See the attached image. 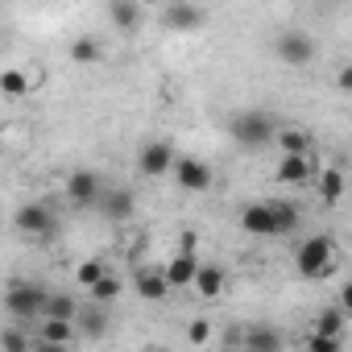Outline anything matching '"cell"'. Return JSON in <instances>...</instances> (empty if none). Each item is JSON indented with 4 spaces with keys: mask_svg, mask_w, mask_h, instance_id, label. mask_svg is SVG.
<instances>
[{
    "mask_svg": "<svg viewBox=\"0 0 352 352\" xmlns=\"http://www.w3.org/2000/svg\"><path fill=\"white\" fill-rule=\"evenodd\" d=\"M100 195H104V179L96 170H71L67 174V199L75 208H96Z\"/></svg>",
    "mask_w": 352,
    "mask_h": 352,
    "instance_id": "11",
    "label": "cell"
},
{
    "mask_svg": "<svg viewBox=\"0 0 352 352\" xmlns=\"http://www.w3.org/2000/svg\"><path fill=\"white\" fill-rule=\"evenodd\" d=\"M228 133H232L236 145L261 149V145H270V141L278 137V120H274L270 112H236V116L228 120Z\"/></svg>",
    "mask_w": 352,
    "mask_h": 352,
    "instance_id": "4",
    "label": "cell"
},
{
    "mask_svg": "<svg viewBox=\"0 0 352 352\" xmlns=\"http://www.w3.org/2000/svg\"><path fill=\"white\" fill-rule=\"evenodd\" d=\"M199 253H195V232H183V245H179V253L170 257V265H162L166 270V282L170 286H195V274H199Z\"/></svg>",
    "mask_w": 352,
    "mask_h": 352,
    "instance_id": "6",
    "label": "cell"
},
{
    "mask_svg": "<svg viewBox=\"0 0 352 352\" xmlns=\"http://www.w3.org/2000/svg\"><path fill=\"white\" fill-rule=\"evenodd\" d=\"M87 294H91L96 302H112V298L120 294V278H116V274H104V278H100V282H96Z\"/></svg>",
    "mask_w": 352,
    "mask_h": 352,
    "instance_id": "26",
    "label": "cell"
},
{
    "mask_svg": "<svg viewBox=\"0 0 352 352\" xmlns=\"http://www.w3.org/2000/svg\"><path fill=\"white\" fill-rule=\"evenodd\" d=\"M104 274H108V265H104V261H100V257H91V261H83V265H79V270H75V282H79V286H87V290H91V286H96V282H100V278H104Z\"/></svg>",
    "mask_w": 352,
    "mask_h": 352,
    "instance_id": "25",
    "label": "cell"
},
{
    "mask_svg": "<svg viewBox=\"0 0 352 352\" xmlns=\"http://www.w3.org/2000/svg\"><path fill=\"white\" fill-rule=\"evenodd\" d=\"M340 249H336V241L327 236V232H315V236H307L302 245H298V253H294V270L302 274V278H311V282H319V278H331L336 274V265H340V257H336Z\"/></svg>",
    "mask_w": 352,
    "mask_h": 352,
    "instance_id": "2",
    "label": "cell"
},
{
    "mask_svg": "<svg viewBox=\"0 0 352 352\" xmlns=\"http://www.w3.org/2000/svg\"><path fill=\"white\" fill-rule=\"evenodd\" d=\"M274 141H278L282 153H311V133H302V129H294V124H290V129H278Z\"/></svg>",
    "mask_w": 352,
    "mask_h": 352,
    "instance_id": "22",
    "label": "cell"
},
{
    "mask_svg": "<svg viewBox=\"0 0 352 352\" xmlns=\"http://www.w3.org/2000/svg\"><path fill=\"white\" fill-rule=\"evenodd\" d=\"M75 336H79V323L75 319H38V331H34V348L38 352H63V348H71L75 344Z\"/></svg>",
    "mask_w": 352,
    "mask_h": 352,
    "instance_id": "7",
    "label": "cell"
},
{
    "mask_svg": "<svg viewBox=\"0 0 352 352\" xmlns=\"http://www.w3.org/2000/svg\"><path fill=\"white\" fill-rule=\"evenodd\" d=\"M96 212H100L108 224H124V220H133V212H137V195H133L129 187H104Z\"/></svg>",
    "mask_w": 352,
    "mask_h": 352,
    "instance_id": "13",
    "label": "cell"
},
{
    "mask_svg": "<svg viewBox=\"0 0 352 352\" xmlns=\"http://www.w3.org/2000/svg\"><path fill=\"white\" fill-rule=\"evenodd\" d=\"M212 166L208 162H199V157H179L174 162V183H179V191H187V195H204V191H212Z\"/></svg>",
    "mask_w": 352,
    "mask_h": 352,
    "instance_id": "10",
    "label": "cell"
},
{
    "mask_svg": "<svg viewBox=\"0 0 352 352\" xmlns=\"http://www.w3.org/2000/svg\"><path fill=\"white\" fill-rule=\"evenodd\" d=\"M108 21H112L120 34H137L141 21H145L141 0H112V5H108Z\"/></svg>",
    "mask_w": 352,
    "mask_h": 352,
    "instance_id": "15",
    "label": "cell"
},
{
    "mask_svg": "<svg viewBox=\"0 0 352 352\" xmlns=\"http://www.w3.org/2000/svg\"><path fill=\"white\" fill-rule=\"evenodd\" d=\"M224 286H228L224 265H199V274H195V290H199V298H220Z\"/></svg>",
    "mask_w": 352,
    "mask_h": 352,
    "instance_id": "17",
    "label": "cell"
},
{
    "mask_svg": "<svg viewBox=\"0 0 352 352\" xmlns=\"http://www.w3.org/2000/svg\"><path fill=\"white\" fill-rule=\"evenodd\" d=\"M71 63H79V67H91V63H100L104 58V46H100V38H91V34H83V38H75L71 42Z\"/></svg>",
    "mask_w": 352,
    "mask_h": 352,
    "instance_id": "18",
    "label": "cell"
},
{
    "mask_svg": "<svg viewBox=\"0 0 352 352\" xmlns=\"http://www.w3.org/2000/svg\"><path fill=\"white\" fill-rule=\"evenodd\" d=\"M187 340H191V344H199V348H204V344H212V323H208V319H195V323L187 327Z\"/></svg>",
    "mask_w": 352,
    "mask_h": 352,
    "instance_id": "30",
    "label": "cell"
},
{
    "mask_svg": "<svg viewBox=\"0 0 352 352\" xmlns=\"http://www.w3.org/2000/svg\"><path fill=\"white\" fill-rule=\"evenodd\" d=\"M307 348H311V352H340V348H344V336H327V331H311V336H307Z\"/></svg>",
    "mask_w": 352,
    "mask_h": 352,
    "instance_id": "29",
    "label": "cell"
},
{
    "mask_svg": "<svg viewBox=\"0 0 352 352\" xmlns=\"http://www.w3.org/2000/svg\"><path fill=\"white\" fill-rule=\"evenodd\" d=\"M336 87H340V91H344V96H352V63H348V67H340V71H336Z\"/></svg>",
    "mask_w": 352,
    "mask_h": 352,
    "instance_id": "31",
    "label": "cell"
},
{
    "mask_svg": "<svg viewBox=\"0 0 352 352\" xmlns=\"http://www.w3.org/2000/svg\"><path fill=\"white\" fill-rule=\"evenodd\" d=\"M344 191H348L344 170H323V174H319V199H323V204H340Z\"/></svg>",
    "mask_w": 352,
    "mask_h": 352,
    "instance_id": "20",
    "label": "cell"
},
{
    "mask_svg": "<svg viewBox=\"0 0 352 352\" xmlns=\"http://www.w3.org/2000/svg\"><path fill=\"white\" fill-rule=\"evenodd\" d=\"M344 307H323L319 319H315V331H327V336H344Z\"/></svg>",
    "mask_w": 352,
    "mask_h": 352,
    "instance_id": "24",
    "label": "cell"
},
{
    "mask_svg": "<svg viewBox=\"0 0 352 352\" xmlns=\"http://www.w3.org/2000/svg\"><path fill=\"white\" fill-rule=\"evenodd\" d=\"M236 224L249 236H286L298 228V208L290 199H257V204L241 208Z\"/></svg>",
    "mask_w": 352,
    "mask_h": 352,
    "instance_id": "1",
    "label": "cell"
},
{
    "mask_svg": "<svg viewBox=\"0 0 352 352\" xmlns=\"http://www.w3.org/2000/svg\"><path fill=\"white\" fill-rule=\"evenodd\" d=\"M46 315H50V319H79V302H75V298H71L67 290H58V294L50 290V302H46ZM46 315H42V319H46Z\"/></svg>",
    "mask_w": 352,
    "mask_h": 352,
    "instance_id": "23",
    "label": "cell"
},
{
    "mask_svg": "<svg viewBox=\"0 0 352 352\" xmlns=\"http://www.w3.org/2000/svg\"><path fill=\"white\" fill-rule=\"evenodd\" d=\"M46 302H50V290L42 282H9V290H5V311L17 323L42 319L46 315Z\"/></svg>",
    "mask_w": 352,
    "mask_h": 352,
    "instance_id": "3",
    "label": "cell"
},
{
    "mask_svg": "<svg viewBox=\"0 0 352 352\" xmlns=\"http://www.w3.org/2000/svg\"><path fill=\"white\" fill-rule=\"evenodd\" d=\"M0 352H34V340H25L17 327H5L0 331Z\"/></svg>",
    "mask_w": 352,
    "mask_h": 352,
    "instance_id": "28",
    "label": "cell"
},
{
    "mask_svg": "<svg viewBox=\"0 0 352 352\" xmlns=\"http://www.w3.org/2000/svg\"><path fill=\"white\" fill-rule=\"evenodd\" d=\"M278 183L282 187L311 183V153H282V162H278Z\"/></svg>",
    "mask_w": 352,
    "mask_h": 352,
    "instance_id": "14",
    "label": "cell"
},
{
    "mask_svg": "<svg viewBox=\"0 0 352 352\" xmlns=\"http://www.w3.org/2000/svg\"><path fill=\"white\" fill-rule=\"evenodd\" d=\"M75 323H79V331H83L87 340H96V336H104V331H108V319H104V311H87V315H79Z\"/></svg>",
    "mask_w": 352,
    "mask_h": 352,
    "instance_id": "27",
    "label": "cell"
},
{
    "mask_svg": "<svg viewBox=\"0 0 352 352\" xmlns=\"http://www.w3.org/2000/svg\"><path fill=\"white\" fill-rule=\"evenodd\" d=\"M13 224H17L21 236H34V241H46V236H54V228H58V220H54V212H50L46 204H25V208H17Z\"/></svg>",
    "mask_w": 352,
    "mask_h": 352,
    "instance_id": "9",
    "label": "cell"
},
{
    "mask_svg": "<svg viewBox=\"0 0 352 352\" xmlns=\"http://www.w3.org/2000/svg\"><path fill=\"white\" fill-rule=\"evenodd\" d=\"M204 9L199 5H191V0H170V5L162 9V25L170 30V34H195V30H204Z\"/></svg>",
    "mask_w": 352,
    "mask_h": 352,
    "instance_id": "12",
    "label": "cell"
},
{
    "mask_svg": "<svg viewBox=\"0 0 352 352\" xmlns=\"http://www.w3.org/2000/svg\"><path fill=\"white\" fill-rule=\"evenodd\" d=\"M274 54L282 67H311L315 63V38L307 30H286V34H278Z\"/></svg>",
    "mask_w": 352,
    "mask_h": 352,
    "instance_id": "5",
    "label": "cell"
},
{
    "mask_svg": "<svg viewBox=\"0 0 352 352\" xmlns=\"http://www.w3.org/2000/svg\"><path fill=\"white\" fill-rule=\"evenodd\" d=\"M133 290H137L145 302H162L174 286L166 282V270H141V274L133 278Z\"/></svg>",
    "mask_w": 352,
    "mask_h": 352,
    "instance_id": "16",
    "label": "cell"
},
{
    "mask_svg": "<svg viewBox=\"0 0 352 352\" xmlns=\"http://www.w3.org/2000/svg\"><path fill=\"white\" fill-rule=\"evenodd\" d=\"M340 307H344V311L352 315V278H348V282L340 286Z\"/></svg>",
    "mask_w": 352,
    "mask_h": 352,
    "instance_id": "32",
    "label": "cell"
},
{
    "mask_svg": "<svg viewBox=\"0 0 352 352\" xmlns=\"http://www.w3.org/2000/svg\"><path fill=\"white\" fill-rule=\"evenodd\" d=\"M38 79V75H34ZM34 79H30V71H21V67H9L5 75H0V91H5V100H21L30 87H34Z\"/></svg>",
    "mask_w": 352,
    "mask_h": 352,
    "instance_id": "19",
    "label": "cell"
},
{
    "mask_svg": "<svg viewBox=\"0 0 352 352\" xmlns=\"http://www.w3.org/2000/svg\"><path fill=\"white\" fill-rule=\"evenodd\" d=\"M241 344L253 348V352H278V348H282V336H278L274 327H249V331L241 336Z\"/></svg>",
    "mask_w": 352,
    "mask_h": 352,
    "instance_id": "21",
    "label": "cell"
},
{
    "mask_svg": "<svg viewBox=\"0 0 352 352\" xmlns=\"http://www.w3.org/2000/svg\"><path fill=\"white\" fill-rule=\"evenodd\" d=\"M174 162H179V153H174L170 141H149L137 153V170L145 179H166V174H174Z\"/></svg>",
    "mask_w": 352,
    "mask_h": 352,
    "instance_id": "8",
    "label": "cell"
}]
</instances>
